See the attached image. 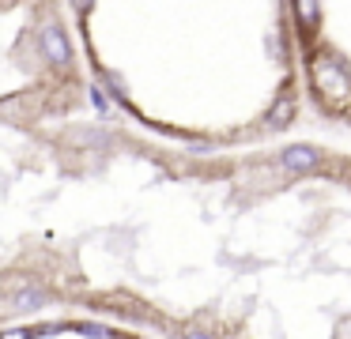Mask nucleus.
<instances>
[{"label": "nucleus", "mask_w": 351, "mask_h": 339, "mask_svg": "<svg viewBox=\"0 0 351 339\" xmlns=\"http://www.w3.org/2000/svg\"><path fill=\"white\" fill-rule=\"evenodd\" d=\"M4 339H27V331H19V328H12V331H4Z\"/></svg>", "instance_id": "6e6552de"}, {"label": "nucleus", "mask_w": 351, "mask_h": 339, "mask_svg": "<svg viewBox=\"0 0 351 339\" xmlns=\"http://www.w3.org/2000/svg\"><path fill=\"white\" fill-rule=\"evenodd\" d=\"M280 162H283V170H291V173H310L313 166L321 162V151L310 147V143H295V147H283Z\"/></svg>", "instance_id": "7ed1b4c3"}, {"label": "nucleus", "mask_w": 351, "mask_h": 339, "mask_svg": "<svg viewBox=\"0 0 351 339\" xmlns=\"http://www.w3.org/2000/svg\"><path fill=\"white\" fill-rule=\"evenodd\" d=\"M72 4H76V8H80V12H87V8H91V4H95V0H72Z\"/></svg>", "instance_id": "1a4fd4ad"}, {"label": "nucleus", "mask_w": 351, "mask_h": 339, "mask_svg": "<svg viewBox=\"0 0 351 339\" xmlns=\"http://www.w3.org/2000/svg\"><path fill=\"white\" fill-rule=\"evenodd\" d=\"M313 83H317V90H325V95H348L351 90L348 68L332 57H317V64H313Z\"/></svg>", "instance_id": "f03ea898"}, {"label": "nucleus", "mask_w": 351, "mask_h": 339, "mask_svg": "<svg viewBox=\"0 0 351 339\" xmlns=\"http://www.w3.org/2000/svg\"><path fill=\"white\" fill-rule=\"evenodd\" d=\"M49 301V294L42 290V286H23V290L12 294V313H27V309H42Z\"/></svg>", "instance_id": "20e7f679"}, {"label": "nucleus", "mask_w": 351, "mask_h": 339, "mask_svg": "<svg viewBox=\"0 0 351 339\" xmlns=\"http://www.w3.org/2000/svg\"><path fill=\"white\" fill-rule=\"evenodd\" d=\"M38 49H42V57H46V64H53V68H69L72 64L69 34H64V27L53 23V19L38 27Z\"/></svg>", "instance_id": "f257e3e1"}, {"label": "nucleus", "mask_w": 351, "mask_h": 339, "mask_svg": "<svg viewBox=\"0 0 351 339\" xmlns=\"http://www.w3.org/2000/svg\"><path fill=\"white\" fill-rule=\"evenodd\" d=\"M291 117H295V102H291V98H280V102L268 110V128H287Z\"/></svg>", "instance_id": "39448f33"}, {"label": "nucleus", "mask_w": 351, "mask_h": 339, "mask_svg": "<svg viewBox=\"0 0 351 339\" xmlns=\"http://www.w3.org/2000/svg\"><path fill=\"white\" fill-rule=\"evenodd\" d=\"M295 8H298V19H302V27H317V19H321V12H317V0H295Z\"/></svg>", "instance_id": "423d86ee"}, {"label": "nucleus", "mask_w": 351, "mask_h": 339, "mask_svg": "<svg viewBox=\"0 0 351 339\" xmlns=\"http://www.w3.org/2000/svg\"><path fill=\"white\" fill-rule=\"evenodd\" d=\"M182 339H212V331H200V328H189V331H185Z\"/></svg>", "instance_id": "0eeeda50"}]
</instances>
